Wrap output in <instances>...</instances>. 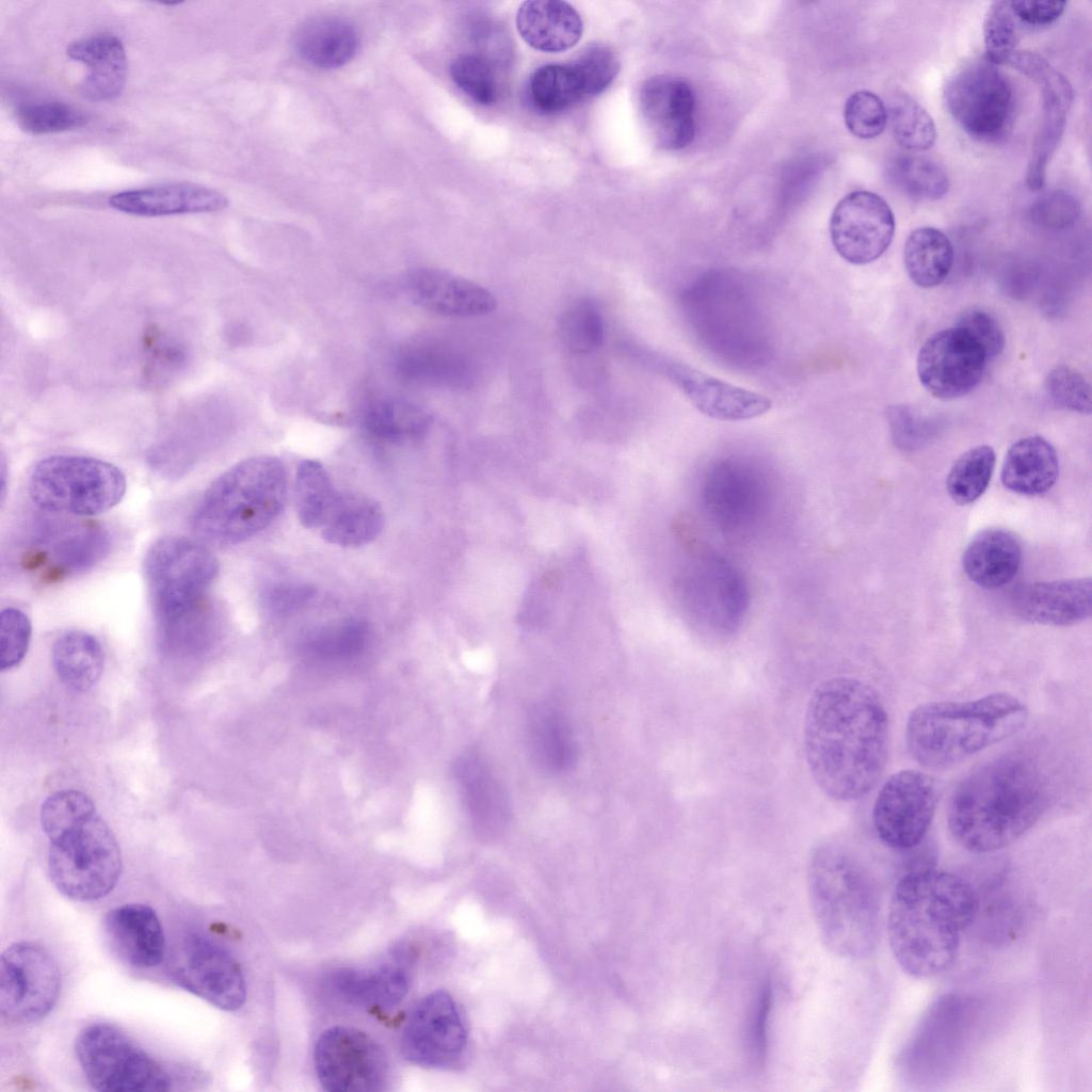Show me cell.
<instances>
[{"mask_svg": "<svg viewBox=\"0 0 1092 1092\" xmlns=\"http://www.w3.org/2000/svg\"><path fill=\"white\" fill-rule=\"evenodd\" d=\"M888 743V713L872 686L838 676L814 689L803 744L809 772L828 797L849 802L866 796L883 773Z\"/></svg>", "mask_w": 1092, "mask_h": 1092, "instance_id": "obj_1", "label": "cell"}, {"mask_svg": "<svg viewBox=\"0 0 1092 1092\" xmlns=\"http://www.w3.org/2000/svg\"><path fill=\"white\" fill-rule=\"evenodd\" d=\"M979 898L959 874L920 868L900 878L892 894L887 932L895 960L908 975L927 979L949 970Z\"/></svg>", "mask_w": 1092, "mask_h": 1092, "instance_id": "obj_2", "label": "cell"}, {"mask_svg": "<svg viewBox=\"0 0 1092 1092\" xmlns=\"http://www.w3.org/2000/svg\"><path fill=\"white\" fill-rule=\"evenodd\" d=\"M1049 803V781L1035 756L1012 751L969 772L954 788L947 823L973 853L1001 850L1028 832Z\"/></svg>", "mask_w": 1092, "mask_h": 1092, "instance_id": "obj_3", "label": "cell"}, {"mask_svg": "<svg viewBox=\"0 0 1092 1092\" xmlns=\"http://www.w3.org/2000/svg\"><path fill=\"white\" fill-rule=\"evenodd\" d=\"M41 824L49 840V877L61 894L86 902L115 887L123 868L121 848L87 794L75 789L52 793L42 804Z\"/></svg>", "mask_w": 1092, "mask_h": 1092, "instance_id": "obj_4", "label": "cell"}, {"mask_svg": "<svg viewBox=\"0 0 1092 1092\" xmlns=\"http://www.w3.org/2000/svg\"><path fill=\"white\" fill-rule=\"evenodd\" d=\"M1027 719L1026 705L1008 692L926 703L908 718L906 746L919 765L946 769L1012 737Z\"/></svg>", "mask_w": 1092, "mask_h": 1092, "instance_id": "obj_5", "label": "cell"}, {"mask_svg": "<svg viewBox=\"0 0 1092 1092\" xmlns=\"http://www.w3.org/2000/svg\"><path fill=\"white\" fill-rule=\"evenodd\" d=\"M813 906L822 936L838 954L860 958L877 945L880 903L864 868L835 844L820 845L809 864Z\"/></svg>", "mask_w": 1092, "mask_h": 1092, "instance_id": "obj_6", "label": "cell"}, {"mask_svg": "<svg viewBox=\"0 0 1092 1092\" xmlns=\"http://www.w3.org/2000/svg\"><path fill=\"white\" fill-rule=\"evenodd\" d=\"M287 476L280 460L253 456L234 465L207 488L192 516L194 531L219 545L244 542L280 513Z\"/></svg>", "mask_w": 1092, "mask_h": 1092, "instance_id": "obj_7", "label": "cell"}, {"mask_svg": "<svg viewBox=\"0 0 1092 1092\" xmlns=\"http://www.w3.org/2000/svg\"><path fill=\"white\" fill-rule=\"evenodd\" d=\"M219 562L203 544L183 536H165L147 550L144 575L156 625L163 627L206 607Z\"/></svg>", "mask_w": 1092, "mask_h": 1092, "instance_id": "obj_8", "label": "cell"}, {"mask_svg": "<svg viewBox=\"0 0 1092 1092\" xmlns=\"http://www.w3.org/2000/svg\"><path fill=\"white\" fill-rule=\"evenodd\" d=\"M126 477L115 465L90 456L51 455L39 461L29 494L42 510L92 516L109 511L126 493Z\"/></svg>", "mask_w": 1092, "mask_h": 1092, "instance_id": "obj_9", "label": "cell"}, {"mask_svg": "<svg viewBox=\"0 0 1092 1092\" xmlns=\"http://www.w3.org/2000/svg\"><path fill=\"white\" fill-rule=\"evenodd\" d=\"M79 1066L90 1086L103 1092L167 1091L164 1067L119 1028L108 1023L84 1027L75 1042Z\"/></svg>", "mask_w": 1092, "mask_h": 1092, "instance_id": "obj_10", "label": "cell"}, {"mask_svg": "<svg viewBox=\"0 0 1092 1092\" xmlns=\"http://www.w3.org/2000/svg\"><path fill=\"white\" fill-rule=\"evenodd\" d=\"M676 590L690 623L717 637L736 632L750 605L743 574L732 562L711 552L696 556L685 567Z\"/></svg>", "mask_w": 1092, "mask_h": 1092, "instance_id": "obj_11", "label": "cell"}, {"mask_svg": "<svg viewBox=\"0 0 1092 1092\" xmlns=\"http://www.w3.org/2000/svg\"><path fill=\"white\" fill-rule=\"evenodd\" d=\"M946 108L973 139L992 143L1011 128L1015 98L1013 85L985 57L964 62L944 86Z\"/></svg>", "mask_w": 1092, "mask_h": 1092, "instance_id": "obj_12", "label": "cell"}, {"mask_svg": "<svg viewBox=\"0 0 1092 1092\" xmlns=\"http://www.w3.org/2000/svg\"><path fill=\"white\" fill-rule=\"evenodd\" d=\"M61 971L50 952L35 942L10 945L0 961V1013L15 1024L44 1018L55 1006Z\"/></svg>", "mask_w": 1092, "mask_h": 1092, "instance_id": "obj_13", "label": "cell"}, {"mask_svg": "<svg viewBox=\"0 0 1092 1092\" xmlns=\"http://www.w3.org/2000/svg\"><path fill=\"white\" fill-rule=\"evenodd\" d=\"M701 498L707 516L720 530L741 534L764 517L771 489L761 468L746 460L730 457L707 468Z\"/></svg>", "mask_w": 1092, "mask_h": 1092, "instance_id": "obj_14", "label": "cell"}, {"mask_svg": "<svg viewBox=\"0 0 1092 1092\" xmlns=\"http://www.w3.org/2000/svg\"><path fill=\"white\" fill-rule=\"evenodd\" d=\"M937 803L934 780L905 769L892 774L880 788L872 808L878 837L889 848L909 850L921 842Z\"/></svg>", "mask_w": 1092, "mask_h": 1092, "instance_id": "obj_15", "label": "cell"}, {"mask_svg": "<svg viewBox=\"0 0 1092 1092\" xmlns=\"http://www.w3.org/2000/svg\"><path fill=\"white\" fill-rule=\"evenodd\" d=\"M315 1066L322 1087L331 1092H376L385 1089L388 1063L380 1045L349 1027L325 1030L315 1047Z\"/></svg>", "mask_w": 1092, "mask_h": 1092, "instance_id": "obj_16", "label": "cell"}, {"mask_svg": "<svg viewBox=\"0 0 1092 1092\" xmlns=\"http://www.w3.org/2000/svg\"><path fill=\"white\" fill-rule=\"evenodd\" d=\"M170 974L175 983L212 1006L235 1011L242 1007L246 985L236 958L215 941L188 935L176 949Z\"/></svg>", "mask_w": 1092, "mask_h": 1092, "instance_id": "obj_17", "label": "cell"}, {"mask_svg": "<svg viewBox=\"0 0 1092 1092\" xmlns=\"http://www.w3.org/2000/svg\"><path fill=\"white\" fill-rule=\"evenodd\" d=\"M468 1044V1029L453 997L435 991L410 1014L401 1037V1051L410 1062L445 1069L459 1063Z\"/></svg>", "mask_w": 1092, "mask_h": 1092, "instance_id": "obj_18", "label": "cell"}, {"mask_svg": "<svg viewBox=\"0 0 1092 1092\" xmlns=\"http://www.w3.org/2000/svg\"><path fill=\"white\" fill-rule=\"evenodd\" d=\"M1008 64L1032 80L1041 91L1043 113L1026 172L1027 187L1039 191L1045 183L1048 162L1063 135L1073 89L1064 75L1035 52L1015 51Z\"/></svg>", "mask_w": 1092, "mask_h": 1092, "instance_id": "obj_19", "label": "cell"}, {"mask_svg": "<svg viewBox=\"0 0 1092 1092\" xmlns=\"http://www.w3.org/2000/svg\"><path fill=\"white\" fill-rule=\"evenodd\" d=\"M987 356L965 332L954 326L932 335L920 348L917 374L933 397L953 400L980 383Z\"/></svg>", "mask_w": 1092, "mask_h": 1092, "instance_id": "obj_20", "label": "cell"}, {"mask_svg": "<svg viewBox=\"0 0 1092 1092\" xmlns=\"http://www.w3.org/2000/svg\"><path fill=\"white\" fill-rule=\"evenodd\" d=\"M894 232L895 218L890 207L870 191L847 194L837 203L830 220L835 251L853 264H866L878 259L888 248Z\"/></svg>", "mask_w": 1092, "mask_h": 1092, "instance_id": "obj_21", "label": "cell"}, {"mask_svg": "<svg viewBox=\"0 0 1092 1092\" xmlns=\"http://www.w3.org/2000/svg\"><path fill=\"white\" fill-rule=\"evenodd\" d=\"M639 102L644 126L657 147L679 150L691 144L696 99L688 81L670 75L651 77L641 86Z\"/></svg>", "mask_w": 1092, "mask_h": 1092, "instance_id": "obj_22", "label": "cell"}, {"mask_svg": "<svg viewBox=\"0 0 1092 1092\" xmlns=\"http://www.w3.org/2000/svg\"><path fill=\"white\" fill-rule=\"evenodd\" d=\"M109 546L108 532L99 526H60L36 541L26 564L41 579L59 581L93 566Z\"/></svg>", "mask_w": 1092, "mask_h": 1092, "instance_id": "obj_23", "label": "cell"}, {"mask_svg": "<svg viewBox=\"0 0 1092 1092\" xmlns=\"http://www.w3.org/2000/svg\"><path fill=\"white\" fill-rule=\"evenodd\" d=\"M453 775L473 831L484 838L500 835L510 823L511 804L480 751H463L453 764Z\"/></svg>", "mask_w": 1092, "mask_h": 1092, "instance_id": "obj_24", "label": "cell"}, {"mask_svg": "<svg viewBox=\"0 0 1092 1092\" xmlns=\"http://www.w3.org/2000/svg\"><path fill=\"white\" fill-rule=\"evenodd\" d=\"M661 370L708 417L724 421L753 419L766 414L771 401L680 363H662Z\"/></svg>", "mask_w": 1092, "mask_h": 1092, "instance_id": "obj_25", "label": "cell"}, {"mask_svg": "<svg viewBox=\"0 0 1092 1092\" xmlns=\"http://www.w3.org/2000/svg\"><path fill=\"white\" fill-rule=\"evenodd\" d=\"M408 292L415 304L446 317H481L497 308V300L488 289L440 269L415 271L410 276Z\"/></svg>", "mask_w": 1092, "mask_h": 1092, "instance_id": "obj_26", "label": "cell"}, {"mask_svg": "<svg viewBox=\"0 0 1092 1092\" xmlns=\"http://www.w3.org/2000/svg\"><path fill=\"white\" fill-rule=\"evenodd\" d=\"M1012 607L1021 619L1043 625L1070 626L1091 615V578L1034 582L1013 595Z\"/></svg>", "mask_w": 1092, "mask_h": 1092, "instance_id": "obj_27", "label": "cell"}, {"mask_svg": "<svg viewBox=\"0 0 1092 1092\" xmlns=\"http://www.w3.org/2000/svg\"><path fill=\"white\" fill-rule=\"evenodd\" d=\"M107 938L116 954L135 968L160 964L166 953L163 927L157 913L142 903L118 905L105 918Z\"/></svg>", "mask_w": 1092, "mask_h": 1092, "instance_id": "obj_28", "label": "cell"}, {"mask_svg": "<svg viewBox=\"0 0 1092 1092\" xmlns=\"http://www.w3.org/2000/svg\"><path fill=\"white\" fill-rule=\"evenodd\" d=\"M113 209L140 216H162L223 210L228 200L215 189L192 182H172L125 190L111 195Z\"/></svg>", "mask_w": 1092, "mask_h": 1092, "instance_id": "obj_29", "label": "cell"}, {"mask_svg": "<svg viewBox=\"0 0 1092 1092\" xmlns=\"http://www.w3.org/2000/svg\"><path fill=\"white\" fill-rule=\"evenodd\" d=\"M67 55L87 67L80 84L81 95L92 101L118 97L127 79V55L122 41L112 34H96L73 42Z\"/></svg>", "mask_w": 1092, "mask_h": 1092, "instance_id": "obj_30", "label": "cell"}, {"mask_svg": "<svg viewBox=\"0 0 1092 1092\" xmlns=\"http://www.w3.org/2000/svg\"><path fill=\"white\" fill-rule=\"evenodd\" d=\"M516 27L529 46L549 53L572 48L583 32L579 13L569 3L558 0L524 2L516 15Z\"/></svg>", "mask_w": 1092, "mask_h": 1092, "instance_id": "obj_31", "label": "cell"}, {"mask_svg": "<svg viewBox=\"0 0 1092 1092\" xmlns=\"http://www.w3.org/2000/svg\"><path fill=\"white\" fill-rule=\"evenodd\" d=\"M1022 556V544L1014 533L990 528L971 539L963 552L962 565L973 582L985 589H996L1014 578Z\"/></svg>", "mask_w": 1092, "mask_h": 1092, "instance_id": "obj_32", "label": "cell"}, {"mask_svg": "<svg viewBox=\"0 0 1092 1092\" xmlns=\"http://www.w3.org/2000/svg\"><path fill=\"white\" fill-rule=\"evenodd\" d=\"M527 738L530 754L540 769L562 773L576 762L578 748L565 713L550 703H539L529 711Z\"/></svg>", "mask_w": 1092, "mask_h": 1092, "instance_id": "obj_33", "label": "cell"}, {"mask_svg": "<svg viewBox=\"0 0 1092 1092\" xmlns=\"http://www.w3.org/2000/svg\"><path fill=\"white\" fill-rule=\"evenodd\" d=\"M1059 476V460L1053 445L1039 435L1015 441L1002 468L1003 486L1016 494L1037 496L1048 492Z\"/></svg>", "mask_w": 1092, "mask_h": 1092, "instance_id": "obj_34", "label": "cell"}, {"mask_svg": "<svg viewBox=\"0 0 1092 1092\" xmlns=\"http://www.w3.org/2000/svg\"><path fill=\"white\" fill-rule=\"evenodd\" d=\"M294 45L308 64L332 69L343 66L355 57L359 38L351 22L325 15L304 22L296 31Z\"/></svg>", "mask_w": 1092, "mask_h": 1092, "instance_id": "obj_35", "label": "cell"}, {"mask_svg": "<svg viewBox=\"0 0 1092 1092\" xmlns=\"http://www.w3.org/2000/svg\"><path fill=\"white\" fill-rule=\"evenodd\" d=\"M332 989L346 1001L365 1008L388 1010L405 997L410 978L400 965L388 964L372 970L340 969L331 975Z\"/></svg>", "mask_w": 1092, "mask_h": 1092, "instance_id": "obj_36", "label": "cell"}, {"mask_svg": "<svg viewBox=\"0 0 1092 1092\" xmlns=\"http://www.w3.org/2000/svg\"><path fill=\"white\" fill-rule=\"evenodd\" d=\"M384 514L373 499L359 494L340 493L321 528L322 537L341 547H360L381 533Z\"/></svg>", "mask_w": 1092, "mask_h": 1092, "instance_id": "obj_37", "label": "cell"}, {"mask_svg": "<svg viewBox=\"0 0 1092 1092\" xmlns=\"http://www.w3.org/2000/svg\"><path fill=\"white\" fill-rule=\"evenodd\" d=\"M51 658L59 679L76 692H86L95 686L105 668L100 642L83 630L62 633L52 645Z\"/></svg>", "mask_w": 1092, "mask_h": 1092, "instance_id": "obj_38", "label": "cell"}, {"mask_svg": "<svg viewBox=\"0 0 1092 1092\" xmlns=\"http://www.w3.org/2000/svg\"><path fill=\"white\" fill-rule=\"evenodd\" d=\"M953 247L948 237L934 227H919L908 237L903 262L911 280L921 288L942 284L953 264Z\"/></svg>", "mask_w": 1092, "mask_h": 1092, "instance_id": "obj_39", "label": "cell"}, {"mask_svg": "<svg viewBox=\"0 0 1092 1092\" xmlns=\"http://www.w3.org/2000/svg\"><path fill=\"white\" fill-rule=\"evenodd\" d=\"M429 425L430 417L421 408L394 400L373 403L363 417L365 431L374 439L385 443L397 444L420 438Z\"/></svg>", "mask_w": 1092, "mask_h": 1092, "instance_id": "obj_40", "label": "cell"}, {"mask_svg": "<svg viewBox=\"0 0 1092 1092\" xmlns=\"http://www.w3.org/2000/svg\"><path fill=\"white\" fill-rule=\"evenodd\" d=\"M339 494L320 462L303 460L299 464L295 477V507L304 527L321 529Z\"/></svg>", "mask_w": 1092, "mask_h": 1092, "instance_id": "obj_41", "label": "cell"}, {"mask_svg": "<svg viewBox=\"0 0 1092 1092\" xmlns=\"http://www.w3.org/2000/svg\"><path fill=\"white\" fill-rule=\"evenodd\" d=\"M887 175L899 190L917 199L936 200L949 189L945 168L936 161L913 152L892 157Z\"/></svg>", "mask_w": 1092, "mask_h": 1092, "instance_id": "obj_42", "label": "cell"}, {"mask_svg": "<svg viewBox=\"0 0 1092 1092\" xmlns=\"http://www.w3.org/2000/svg\"><path fill=\"white\" fill-rule=\"evenodd\" d=\"M528 92L531 105L543 114L562 112L584 99L569 64L539 67L530 77Z\"/></svg>", "mask_w": 1092, "mask_h": 1092, "instance_id": "obj_43", "label": "cell"}, {"mask_svg": "<svg viewBox=\"0 0 1092 1092\" xmlns=\"http://www.w3.org/2000/svg\"><path fill=\"white\" fill-rule=\"evenodd\" d=\"M995 462V451L987 445L964 452L947 476L946 487L951 499L961 505L975 502L987 488Z\"/></svg>", "mask_w": 1092, "mask_h": 1092, "instance_id": "obj_44", "label": "cell"}, {"mask_svg": "<svg viewBox=\"0 0 1092 1092\" xmlns=\"http://www.w3.org/2000/svg\"><path fill=\"white\" fill-rule=\"evenodd\" d=\"M887 122L894 140L906 151H925L935 143L936 127L932 117L905 94L896 95L892 99Z\"/></svg>", "mask_w": 1092, "mask_h": 1092, "instance_id": "obj_45", "label": "cell"}, {"mask_svg": "<svg viewBox=\"0 0 1092 1092\" xmlns=\"http://www.w3.org/2000/svg\"><path fill=\"white\" fill-rule=\"evenodd\" d=\"M559 335L571 353L589 354L597 350L605 339V321L597 304L588 298L571 303L561 316Z\"/></svg>", "mask_w": 1092, "mask_h": 1092, "instance_id": "obj_46", "label": "cell"}, {"mask_svg": "<svg viewBox=\"0 0 1092 1092\" xmlns=\"http://www.w3.org/2000/svg\"><path fill=\"white\" fill-rule=\"evenodd\" d=\"M20 128L31 134L58 133L83 127L86 115L62 101H35L22 105L16 112Z\"/></svg>", "mask_w": 1092, "mask_h": 1092, "instance_id": "obj_47", "label": "cell"}, {"mask_svg": "<svg viewBox=\"0 0 1092 1092\" xmlns=\"http://www.w3.org/2000/svg\"><path fill=\"white\" fill-rule=\"evenodd\" d=\"M450 75L454 84L476 103L492 106L497 101L498 80L493 65L484 57L457 55L451 63Z\"/></svg>", "mask_w": 1092, "mask_h": 1092, "instance_id": "obj_48", "label": "cell"}, {"mask_svg": "<svg viewBox=\"0 0 1092 1092\" xmlns=\"http://www.w3.org/2000/svg\"><path fill=\"white\" fill-rule=\"evenodd\" d=\"M1017 18L1010 1H993L984 16L985 58L994 65L1008 64L1018 43Z\"/></svg>", "mask_w": 1092, "mask_h": 1092, "instance_id": "obj_49", "label": "cell"}, {"mask_svg": "<svg viewBox=\"0 0 1092 1092\" xmlns=\"http://www.w3.org/2000/svg\"><path fill=\"white\" fill-rule=\"evenodd\" d=\"M568 64L579 81L583 98L603 93L612 83L620 69L615 53L603 44L587 46Z\"/></svg>", "mask_w": 1092, "mask_h": 1092, "instance_id": "obj_50", "label": "cell"}, {"mask_svg": "<svg viewBox=\"0 0 1092 1092\" xmlns=\"http://www.w3.org/2000/svg\"><path fill=\"white\" fill-rule=\"evenodd\" d=\"M1044 386L1047 397L1058 407L1087 415L1091 413L1090 384L1076 369L1057 365L1048 372Z\"/></svg>", "mask_w": 1092, "mask_h": 1092, "instance_id": "obj_51", "label": "cell"}, {"mask_svg": "<svg viewBox=\"0 0 1092 1092\" xmlns=\"http://www.w3.org/2000/svg\"><path fill=\"white\" fill-rule=\"evenodd\" d=\"M844 119L853 135L860 139H873L886 127L887 109L874 93L857 91L845 102Z\"/></svg>", "mask_w": 1092, "mask_h": 1092, "instance_id": "obj_52", "label": "cell"}, {"mask_svg": "<svg viewBox=\"0 0 1092 1092\" xmlns=\"http://www.w3.org/2000/svg\"><path fill=\"white\" fill-rule=\"evenodd\" d=\"M32 633L28 615L20 609L9 607L1 612L0 669L2 672L18 665L25 658Z\"/></svg>", "mask_w": 1092, "mask_h": 1092, "instance_id": "obj_53", "label": "cell"}, {"mask_svg": "<svg viewBox=\"0 0 1092 1092\" xmlns=\"http://www.w3.org/2000/svg\"><path fill=\"white\" fill-rule=\"evenodd\" d=\"M366 638L367 630L360 622H344L318 633L308 648L321 658H346L359 653Z\"/></svg>", "mask_w": 1092, "mask_h": 1092, "instance_id": "obj_54", "label": "cell"}, {"mask_svg": "<svg viewBox=\"0 0 1092 1092\" xmlns=\"http://www.w3.org/2000/svg\"><path fill=\"white\" fill-rule=\"evenodd\" d=\"M956 326L971 337L985 352L987 358L1001 353L1005 335L997 320L987 311L971 308L964 311Z\"/></svg>", "mask_w": 1092, "mask_h": 1092, "instance_id": "obj_55", "label": "cell"}, {"mask_svg": "<svg viewBox=\"0 0 1092 1092\" xmlns=\"http://www.w3.org/2000/svg\"><path fill=\"white\" fill-rule=\"evenodd\" d=\"M1077 199L1063 190L1050 191L1033 204L1031 213L1037 223L1050 228L1072 225L1079 215Z\"/></svg>", "mask_w": 1092, "mask_h": 1092, "instance_id": "obj_56", "label": "cell"}, {"mask_svg": "<svg viewBox=\"0 0 1092 1092\" xmlns=\"http://www.w3.org/2000/svg\"><path fill=\"white\" fill-rule=\"evenodd\" d=\"M1017 20L1030 26H1046L1064 12L1065 1H1010Z\"/></svg>", "mask_w": 1092, "mask_h": 1092, "instance_id": "obj_57", "label": "cell"}, {"mask_svg": "<svg viewBox=\"0 0 1092 1092\" xmlns=\"http://www.w3.org/2000/svg\"><path fill=\"white\" fill-rule=\"evenodd\" d=\"M312 596V590L302 584H277L266 594V606L275 614H287L302 607Z\"/></svg>", "mask_w": 1092, "mask_h": 1092, "instance_id": "obj_58", "label": "cell"}, {"mask_svg": "<svg viewBox=\"0 0 1092 1092\" xmlns=\"http://www.w3.org/2000/svg\"><path fill=\"white\" fill-rule=\"evenodd\" d=\"M770 993H771V991H770V986L769 985L765 986V990L762 989V992H761V995H760V999H759V1006H758V1009H757V1015H756V1018H755V1022H754V1027H753L754 1049H755L756 1054L758 1056H760V1057L762 1055V1050H764V1047H765L766 1025H767V1018H768V1014H769L770 999H771V994Z\"/></svg>", "mask_w": 1092, "mask_h": 1092, "instance_id": "obj_59", "label": "cell"}]
</instances>
